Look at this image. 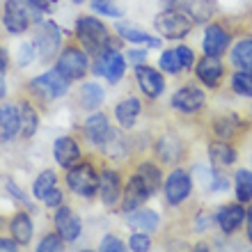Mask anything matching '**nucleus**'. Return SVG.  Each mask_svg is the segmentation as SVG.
Masks as SVG:
<instances>
[{"label":"nucleus","instance_id":"de8ad7c7","mask_svg":"<svg viewBox=\"0 0 252 252\" xmlns=\"http://www.w3.org/2000/svg\"><path fill=\"white\" fill-rule=\"evenodd\" d=\"M246 229H248V241L252 243V204L246 209Z\"/></svg>","mask_w":252,"mask_h":252},{"label":"nucleus","instance_id":"a18cd8bd","mask_svg":"<svg viewBox=\"0 0 252 252\" xmlns=\"http://www.w3.org/2000/svg\"><path fill=\"white\" fill-rule=\"evenodd\" d=\"M7 190L12 192V197H16L21 202V204H26V206H30V199L26 197V195H23V192H21V188L16 186V184H14V181H7Z\"/></svg>","mask_w":252,"mask_h":252},{"label":"nucleus","instance_id":"a878e982","mask_svg":"<svg viewBox=\"0 0 252 252\" xmlns=\"http://www.w3.org/2000/svg\"><path fill=\"white\" fill-rule=\"evenodd\" d=\"M209 158H211L213 167H229L239 160V152L236 147L222 140H211L209 142Z\"/></svg>","mask_w":252,"mask_h":252},{"label":"nucleus","instance_id":"ddd939ff","mask_svg":"<svg viewBox=\"0 0 252 252\" xmlns=\"http://www.w3.org/2000/svg\"><path fill=\"white\" fill-rule=\"evenodd\" d=\"M32 19H30V7L23 0H5L2 7V26L7 28V32L12 34H23L30 28Z\"/></svg>","mask_w":252,"mask_h":252},{"label":"nucleus","instance_id":"cd10ccee","mask_svg":"<svg viewBox=\"0 0 252 252\" xmlns=\"http://www.w3.org/2000/svg\"><path fill=\"white\" fill-rule=\"evenodd\" d=\"M184 12L192 19V23H209L216 14V0H184Z\"/></svg>","mask_w":252,"mask_h":252},{"label":"nucleus","instance_id":"f704fd0d","mask_svg":"<svg viewBox=\"0 0 252 252\" xmlns=\"http://www.w3.org/2000/svg\"><path fill=\"white\" fill-rule=\"evenodd\" d=\"M158 66H160V71L172 73V76L184 71V69H181V62H179V55H177V48L163 51V55H160V60H158Z\"/></svg>","mask_w":252,"mask_h":252},{"label":"nucleus","instance_id":"c85d7f7f","mask_svg":"<svg viewBox=\"0 0 252 252\" xmlns=\"http://www.w3.org/2000/svg\"><path fill=\"white\" fill-rule=\"evenodd\" d=\"M9 232H12V239L19 246H28L32 241V218L26 211L14 213L12 220H9Z\"/></svg>","mask_w":252,"mask_h":252},{"label":"nucleus","instance_id":"423d86ee","mask_svg":"<svg viewBox=\"0 0 252 252\" xmlns=\"http://www.w3.org/2000/svg\"><path fill=\"white\" fill-rule=\"evenodd\" d=\"M90 55L85 53V48L80 44H66L62 48L60 58H58V64L55 69L64 76L66 80H83L90 73Z\"/></svg>","mask_w":252,"mask_h":252},{"label":"nucleus","instance_id":"f3484780","mask_svg":"<svg viewBox=\"0 0 252 252\" xmlns=\"http://www.w3.org/2000/svg\"><path fill=\"white\" fill-rule=\"evenodd\" d=\"M213 220L218 222L220 232L225 236H232L246 222V206H243V202H232V204L220 206L218 211L213 213Z\"/></svg>","mask_w":252,"mask_h":252},{"label":"nucleus","instance_id":"72a5a7b5","mask_svg":"<svg viewBox=\"0 0 252 252\" xmlns=\"http://www.w3.org/2000/svg\"><path fill=\"white\" fill-rule=\"evenodd\" d=\"M229 85H232V92L239 94V96H252V71H236L232 73L229 78Z\"/></svg>","mask_w":252,"mask_h":252},{"label":"nucleus","instance_id":"f8f14e48","mask_svg":"<svg viewBox=\"0 0 252 252\" xmlns=\"http://www.w3.org/2000/svg\"><path fill=\"white\" fill-rule=\"evenodd\" d=\"M172 108L181 115H197L206 108V94L199 90V85H181L170 99Z\"/></svg>","mask_w":252,"mask_h":252},{"label":"nucleus","instance_id":"4468645a","mask_svg":"<svg viewBox=\"0 0 252 252\" xmlns=\"http://www.w3.org/2000/svg\"><path fill=\"white\" fill-rule=\"evenodd\" d=\"M195 78L204 87L218 90L222 85V78L227 76L225 62H220V58H211V55H202L199 60H195Z\"/></svg>","mask_w":252,"mask_h":252},{"label":"nucleus","instance_id":"6e6552de","mask_svg":"<svg viewBox=\"0 0 252 252\" xmlns=\"http://www.w3.org/2000/svg\"><path fill=\"white\" fill-rule=\"evenodd\" d=\"M192 192V177L186 167H174L172 172L165 177L163 184V195H165L167 206H181L184 202H188Z\"/></svg>","mask_w":252,"mask_h":252},{"label":"nucleus","instance_id":"393cba45","mask_svg":"<svg viewBox=\"0 0 252 252\" xmlns=\"http://www.w3.org/2000/svg\"><path fill=\"white\" fill-rule=\"evenodd\" d=\"M126 225L131 227L133 232H147L154 234L160 227V216L152 209H135L126 216Z\"/></svg>","mask_w":252,"mask_h":252},{"label":"nucleus","instance_id":"2eb2a0df","mask_svg":"<svg viewBox=\"0 0 252 252\" xmlns=\"http://www.w3.org/2000/svg\"><path fill=\"white\" fill-rule=\"evenodd\" d=\"M149 197H152V192H149L147 184L140 179L135 172L128 170V179H126V184H124V190H122L120 209L124 213H131V211H135V209H140Z\"/></svg>","mask_w":252,"mask_h":252},{"label":"nucleus","instance_id":"ea45409f","mask_svg":"<svg viewBox=\"0 0 252 252\" xmlns=\"http://www.w3.org/2000/svg\"><path fill=\"white\" fill-rule=\"evenodd\" d=\"M99 250H103V252H124L126 250V243L122 239H117V236H113V234H108V236H103L101 239V246H99Z\"/></svg>","mask_w":252,"mask_h":252},{"label":"nucleus","instance_id":"473e14b6","mask_svg":"<svg viewBox=\"0 0 252 252\" xmlns=\"http://www.w3.org/2000/svg\"><path fill=\"white\" fill-rule=\"evenodd\" d=\"M53 186H58V174L53 172V170H44V172L34 179L32 184V195L34 199H44L46 197V192L51 190Z\"/></svg>","mask_w":252,"mask_h":252},{"label":"nucleus","instance_id":"0eeeda50","mask_svg":"<svg viewBox=\"0 0 252 252\" xmlns=\"http://www.w3.org/2000/svg\"><path fill=\"white\" fill-rule=\"evenodd\" d=\"M192 19L184 9H163L154 19V28L158 30L165 39H184L192 30Z\"/></svg>","mask_w":252,"mask_h":252},{"label":"nucleus","instance_id":"58836bf2","mask_svg":"<svg viewBox=\"0 0 252 252\" xmlns=\"http://www.w3.org/2000/svg\"><path fill=\"white\" fill-rule=\"evenodd\" d=\"M34 55H37L34 44H32V41H26V44H21L19 55H16V62H19L21 66H28L30 62H34Z\"/></svg>","mask_w":252,"mask_h":252},{"label":"nucleus","instance_id":"f03ea898","mask_svg":"<svg viewBox=\"0 0 252 252\" xmlns=\"http://www.w3.org/2000/svg\"><path fill=\"white\" fill-rule=\"evenodd\" d=\"M99 158H80L76 165H71L64 174L66 188L83 199L92 202L99 195V177H101Z\"/></svg>","mask_w":252,"mask_h":252},{"label":"nucleus","instance_id":"7ed1b4c3","mask_svg":"<svg viewBox=\"0 0 252 252\" xmlns=\"http://www.w3.org/2000/svg\"><path fill=\"white\" fill-rule=\"evenodd\" d=\"M69 85H71V80H66L58 69H48L46 73L34 76V78L28 80L26 90L30 92V99L39 108H44V106H48L51 101L62 99V96L69 92Z\"/></svg>","mask_w":252,"mask_h":252},{"label":"nucleus","instance_id":"7c9ffc66","mask_svg":"<svg viewBox=\"0 0 252 252\" xmlns=\"http://www.w3.org/2000/svg\"><path fill=\"white\" fill-rule=\"evenodd\" d=\"M117 34H120L122 39L128 41V44H147V46H152V48L160 46L158 37H154L149 32H142V30H138V28H133V26H126V23L117 26Z\"/></svg>","mask_w":252,"mask_h":252},{"label":"nucleus","instance_id":"09e8293b","mask_svg":"<svg viewBox=\"0 0 252 252\" xmlns=\"http://www.w3.org/2000/svg\"><path fill=\"white\" fill-rule=\"evenodd\" d=\"M7 62H9V60H7V53H5V48L0 46V71H5V69H7Z\"/></svg>","mask_w":252,"mask_h":252},{"label":"nucleus","instance_id":"c9c22d12","mask_svg":"<svg viewBox=\"0 0 252 252\" xmlns=\"http://www.w3.org/2000/svg\"><path fill=\"white\" fill-rule=\"evenodd\" d=\"M90 7H92L96 14H103V16H110V19H120L122 7H117L115 0H90Z\"/></svg>","mask_w":252,"mask_h":252},{"label":"nucleus","instance_id":"8fccbe9b","mask_svg":"<svg viewBox=\"0 0 252 252\" xmlns=\"http://www.w3.org/2000/svg\"><path fill=\"white\" fill-rule=\"evenodd\" d=\"M7 94V83H5V76H2V71H0V99H5Z\"/></svg>","mask_w":252,"mask_h":252},{"label":"nucleus","instance_id":"dca6fc26","mask_svg":"<svg viewBox=\"0 0 252 252\" xmlns=\"http://www.w3.org/2000/svg\"><path fill=\"white\" fill-rule=\"evenodd\" d=\"M135 80H138L140 92L145 94L149 101H156L165 90V80L158 69H154L149 64H138L135 66Z\"/></svg>","mask_w":252,"mask_h":252},{"label":"nucleus","instance_id":"39448f33","mask_svg":"<svg viewBox=\"0 0 252 252\" xmlns=\"http://www.w3.org/2000/svg\"><path fill=\"white\" fill-rule=\"evenodd\" d=\"M152 152H154V158L158 160L163 167H177L179 163L186 160L188 145L179 133L165 131L160 135H156V140L152 142Z\"/></svg>","mask_w":252,"mask_h":252},{"label":"nucleus","instance_id":"c03bdc74","mask_svg":"<svg viewBox=\"0 0 252 252\" xmlns=\"http://www.w3.org/2000/svg\"><path fill=\"white\" fill-rule=\"evenodd\" d=\"M126 62H133V64L138 66V64H145L147 62V51L142 48V51H135V48H131V51H126Z\"/></svg>","mask_w":252,"mask_h":252},{"label":"nucleus","instance_id":"412c9836","mask_svg":"<svg viewBox=\"0 0 252 252\" xmlns=\"http://www.w3.org/2000/svg\"><path fill=\"white\" fill-rule=\"evenodd\" d=\"M53 156L58 160V165L69 170L71 165H76L80 158H83V147L73 135H62V138L55 140L53 145Z\"/></svg>","mask_w":252,"mask_h":252},{"label":"nucleus","instance_id":"20e7f679","mask_svg":"<svg viewBox=\"0 0 252 252\" xmlns=\"http://www.w3.org/2000/svg\"><path fill=\"white\" fill-rule=\"evenodd\" d=\"M252 128V122L241 113H216L206 122V131L213 140H222L229 145H236L246 138Z\"/></svg>","mask_w":252,"mask_h":252},{"label":"nucleus","instance_id":"bb28decb","mask_svg":"<svg viewBox=\"0 0 252 252\" xmlns=\"http://www.w3.org/2000/svg\"><path fill=\"white\" fill-rule=\"evenodd\" d=\"M76 99H78V106L83 108V110L92 113V110H96V108L103 103L106 92H103V87H101L99 83H85V85H80Z\"/></svg>","mask_w":252,"mask_h":252},{"label":"nucleus","instance_id":"49530a36","mask_svg":"<svg viewBox=\"0 0 252 252\" xmlns=\"http://www.w3.org/2000/svg\"><path fill=\"white\" fill-rule=\"evenodd\" d=\"M19 250V243L14 239H0V252H16Z\"/></svg>","mask_w":252,"mask_h":252},{"label":"nucleus","instance_id":"4be33fe9","mask_svg":"<svg viewBox=\"0 0 252 252\" xmlns=\"http://www.w3.org/2000/svg\"><path fill=\"white\" fill-rule=\"evenodd\" d=\"M19 113H21V128L19 135L23 140H30L39 128V106L34 103L30 96L19 101Z\"/></svg>","mask_w":252,"mask_h":252},{"label":"nucleus","instance_id":"b1692460","mask_svg":"<svg viewBox=\"0 0 252 252\" xmlns=\"http://www.w3.org/2000/svg\"><path fill=\"white\" fill-rule=\"evenodd\" d=\"M21 128V113L19 106L14 103H2L0 106V142H9L19 135Z\"/></svg>","mask_w":252,"mask_h":252},{"label":"nucleus","instance_id":"9d476101","mask_svg":"<svg viewBox=\"0 0 252 252\" xmlns=\"http://www.w3.org/2000/svg\"><path fill=\"white\" fill-rule=\"evenodd\" d=\"M99 177V197L108 211H115L122 202V190H124V179H122L120 170L108 165H101Z\"/></svg>","mask_w":252,"mask_h":252},{"label":"nucleus","instance_id":"f257e3e1","mask_svg":"<svg viewBox=\"0 0 252 252\" xmlns=\"http://www.w3.org/2000/svg\"><path fill=\"white\" fill-rule=\"evenodd\" d=\"M76 41L85 48V53L90 58H96V55L106 53V51H120L122 41L115 39L110 28L99 21L96 16H80L76 21Z\"/></svg>","mask_w":252,"mask_h":252},{"label":"nucleus","instance_id":"a211bd4d","mask_svg":"<svg viewBox=\"0 0 252 252\" xmlns=\"http://www.w3.org/2000/svg\"><path fill=\"white\" fill-rule=\"evenodd\" d=\"M53 225H55V232L60 234L66 243H73V241L78 239V236H80V227H83V225H80L78 213L73 211L71 206H66V204H60L58 209H55Z\"/></svg>","mask_w":252,"mask_h":252},{"label":"nucleus","instance_id":"37998d69","mask_svg":"<svg viewBox=\"0 0 252 252\" xmlns=\"http://www.w3.org/2000/svg\"><path fill=\"white\" fill-rule=\"evenodd\" d=\"M30 9H37L41 14H51L58 7V0H26Z\"/></svg>","mask_w":252,"mask_h":252},{"label":"nucleus","instance_id":"e433bc0d","mask_svg":"<svg viewBox=\"0 0 252 252\" xmlns=\"http://www.w3.org/2000/svg\"><path fill=\"white\" fill-rule=\"evenodd\" d=\"M64 243L66 241L62 239L60 234H48V236H44V239L39 241V246H37V252H60L64 250Z\"/></svg>","mask_w":252,"mask_h":252},{"label":"nucleus","instance_id":"79ce46f5","mask_svg":"<svg viewBox=\"0 0 252 252\" xmlns=\"http://www.w3.org/2000/svg\"><path fill=\"white\" fill-rule=\"evenodd\" d=\"M177 55H179V62L184 71H190L192 66H195V53L188 46H179L177 48Z\"/></svg>","mask_w":252,"mask_h":252},{"label":"nucleus","instance_id":"5701e85b","mask_svg":"<svg viewBox=\"0 0 252 252\" xmlns=\"http://www.w3.org/2000/svg\"><path fill=\"white\" fill-rule=\"evenodd\" d=\"M140 113H142V101L138 99V96H124V99L115 106V120H117V124L122 126V128H126V131H131L133 126L138 124V117Z\"/></svg>","mask_w":252,"mask_h":252},{"label":"nucleus","instance_id":"aec40b11","mask_svg":"<svg viewBox=\"0 0 252 252\" xmlns=\"http://www.w3.org/2000/svg\"><path fill=\"white\" fill-rule=\"evenodd\" d=\"M128 170L135 172L140 179L145 181L152 195H156V192L160 190V186H163V165H160L156 158L154 160L152 158H138L135 163H131Z\"/></svg>","mask_w":252,"mask_h":252},{"label":"nucleus","instance_id":"6ab92c4d","mask_svg":"<svg viewBox=\"0 0 252 252\" xmlns=\"http://www.w3.org/2000/svg\"><path fill=\"white\" fill-rule=\"evenodd\" d=\"M110 120H108L106 113H92L90 117H85L83 126H80V135L85 138V142H90L92 147L99 149L103 145V140L108 138V133H110Z\"/></svg>","mask_w":252,"mask_h":252},{"label":"nucleus","instance_id":"2f4dec72","mask_svg":"<svg viewBox=\"0 0 252 252\" xmlns=\"http://www.w3.org/2000/svg\"><path fill=\"white\" fill-rule=\"evenodd\" d=\"M234 192H236V199L239 202H252V172L241 167L234 172Z\"/></svg>","mask_w":252,"mask_h":252},{"label":"nucleus","instance_id":"9b49d317","mask_svg":"<svg viewBox=\"0 0 252 252\" xmlns=\"http://www.w3.org/2000/svg\"><path fill=\"white\" fill-rule=\"evenodd\" d=\"M232 39H234V30L227 26V21H213V23H209L204 30L202 51H204V55L220 58V55L229 48Z\"/></svg>","mask_w":252,"mask_h":252},{"label":"nucleus","instance_id":"c756f323","mask_svg":"<svg viewBox=\"0 0 252 252\" xmlns=\"http://www.w3.org/2000/svg\"><path fill=\"white\" fill-rule=\"evenodd\" d=\"M229 60H232L234 69L252 71V37H241L234 44V48L229 51Z\"/></svg>","mask_w":252,"mask_h":252},{"label":"nucleus","instance_id":"a19ab883","mask_svg":"<svg viewBox=\"0 0 252 252\" xmlns=\"http://www.w3.org/2000/svg\"><path fill=\"white\" fill-rule=\"evenodd\" d=\"M41 202L46 204V209H58L60 204H64V192H62V188L53 186L46 192V197L41 199Z\"/></svg>","mask_w":252,"mask_h":252},{"label":"nucleus","instance_id":"4c0bfd02","mask_svg":"<svg viewBox=\"0 0 252 252\" xmlns=\"http://www.w3.org/2000/svg\"><path fill=\"white\" fill-rule=\"evenodd\" d=\"M128 248L133 252H147L152 248V239H149V234L147 232H133L131 239H128Z\"/></svg>","mask_w":252,"mask_h":252},{"label":"nucleus","instance_id":"3c124183","mask_svg":"<svg viewBox=\"0 0 252 252\" xmlns=\"http://www.w3.org/2000/svg\"><path fill=\"white\" fill-rule=\"evenodd\" d=\"M73 5H83V2H85V0H71Z\"/></svg>","mask_w":252,"mask_h":252},{"label":"nucleus","instance_id":"1a4fd4ad","mask_svg":"<svg viewBox=\"0 0 252 252\" xmlns=\"http://www.w3.org/2000/svg\"><path fill=\"white\" fill-rule=\"evenodd\" d=\"M34 48H37V58L41 62H51L62 48V30L58 28L55 21H44L37 28L34 34Z\"/></svg>","mask_w":252,"mask_h":252}]
</instances>
